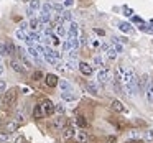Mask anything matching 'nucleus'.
<instances>
[{
  "label": "nucleus",
  "mask_w": 153,
  "mask_h": 143,
  "mask_svg": "<svg viewBox=\"0 0 153 143\" xmlns=\"http://www.w3.org/2000/svg\"><path fill=\"white\" fill-rule=\"evenodd\" d=\"M5 89H7V84H5V81H0V94H4Z\"/></svg>",
  "instance_id": "obj_38"
},
{
  "label": "nucleus",
  "mask_w": 153,
  "mask_h": 143,
  "mask_svg": "<svg viewBox=\"0 0 153 143\" xmlns=\"http://www.w3.org/2000/svg\"><path fill=\"white\" fill-rule=\"evenodd\" d=\"M123 12H125L127 17H132V15H133V10H132V8H127V7H125V10H123Z\"/></svg>",
  "instance_id": "obj_42"
},
{
  "label": "nucleus",
  "mask_w": 153,
  "mask_h": 143,
  "mask_svg": "<svg viewBox=\"0 0 153 143\" xmlns=\"http://www.w3.org/2000/svg\"><path fill=\"white\" fill-rule=\"evenodd\" d=\"M22 122H23V113L18 112V113H17V120H15V123H22Z\"/></svg>",
  "instance_id": "obj_39"
},
{
  "label": "nucleus",
  "mask_w": 153,
  "mask_h": 143,
  "mask_svg": "<svg viewBox=\"0 0 153 143\" xmlns=\"http://www.w3.org/2000/svg\"><path fill=\"white\" fill-rule=\"evenodd\" d=\"M69 59H73V61H76V59H77V53H76V50H71V51H69Z\"/></svg>",
  "instance_id": "obj_36"
},
{
  "label": "nucleus",
  "mask_w": 153,
  "mask_h": 143,
  "mask_svg": "<svg viewBox=\"0 0 153 143\" xmlns=\"http://www.w3.org/2000/svg\"><path fill=\"white\" fill-rule=\"evenodd\" d=\"M43 109H41V104H38V105H35V109H33V117L36 120H40V119H43Z\"/></svg>",
  "instance_id": "obj_11"
},
{
  "label": "nucleus",
  "mask_w": 153,
  "mask_h": 143,
  "mask_svg": "<svg viewBox=\"0 0 153 143\" xmlns=\"http://www.w3.org/2000/svg\"><path fill=\"white\" fill-rule=\"evenodd\" d=\"M41 77H43V73H41V71H35V73L31 74V79L33 81H40Z\"/></svg>",
  "instance_id": "obj_27"
},
{
  "label": "nucleus",
  "mask_w": 153,
  "mask_h": 143,
  "mask_svg": "<svg viewBox=\"0 0 153 143\" xmlns=\"http://www.w3.org/2000/svg\"><path fill=\"white\" fill-rule=\"evenodd\" d=\"M77 31H79V28H77V23L71 21V23H69V36H76Z\"/></svg>",
  "instance_id": "obj_14"
},
{
  "label": "nucleus",
  "mask_w": 153,
  "mask_h": 143,
  "mask_svg": "<svg viewBox=\"0 0 153 143\" xmlns=\"http://www.w3.org/2000/svg\"><path fill=\"white\" fill-rule=\"evenodd\" d=\"M132 20H133V21H137V23H143V21H142V18H140V17H133Z\"/></svg>",
  "instance_id": "obj_46"
},
{
  "label": "nucleus",
  "mask_w": 153,
  "mask_h": 143,
  "mask_svg": "<svg viewBox=\"0 0 153 143\" xmlns=\"http://www.w3.org/2000/svg\"><path fill=\"white\" fill-rule=\"evenodd\" d=\"M4 73V66H2V63H0V74Z\"/></svg>",
  "instance_id": "obj_50"
},
{
  "label": "nucleus",
  "mask_w": 153,
  "mask_h": 143,
  "mask_svg": "<svg viewBox=\"0 0 153 143\" xmlns=\"http://www.w3.org/2000/svg\"><path fill=\"white\" fill-rule=\"evenodd\" d=\"M10 64H12V69H13V71H17V73H20V74H23V73H25V67L20 64V61L12 59V63H10Z\"/></svg>",
  "instance_id": "obj_8"
},
{
  "label": "nucleus",
  "mask_w": 153,
  "mask_h": 143,
  "mask_svg": "<svg viewBox=\"0 0 153 143\" xmlns=\"http://www.w3.org/2000/svg\"><path fill=\"white\" fill-rule=\"evenodd\" d=\"M64 110H66V109H64V105H63V104H56V105H54V112H58L59 115H63V113H64Z\"/></svg>",
  "instance_id": "obj_26"
},
{
  "label": "nucleus",
  "mask_w": 153,
  "mask_h": 143,
  "mask_svg": "<svg viewBox=\"0 0 153 143\" xmlns=\"http://www.w3.org/2000/svg\"><path fill=\"white\" fill-rule=\"evenodd\" d=\"M74 133H76V130H74L73 125H68L63 128V136L64 138H71V136H74Z\"/></svg>",
  "instance_id": "obj_7"
},
{
  "label": "nucleus",
  "mask_w": 153,
  "mask_h": 143,
  "mask_svg": "<svg viewBox=\"0 0 153 143\" xmlns=\"http://www.w3.org/2000/svg\"><path fill=\"white\" fill-rule=\"evenodd\" d=\"M20 30H27V23H25V21H22V23H20Z\"/></svg>",
  "instance_id": "obj_48"
},
{
  "label": "nucleus",
  "mask_w": 153,
  "mask_h": 143,
  "mask_svg": "<svg viewBox=\"0 0 153 143\" xmlns=\"http://www.w3.org/2000/svg\"><path fill=\"white\" fill-rule=\"evenodd\" d=\"M77 67H79V71L84 74V76H91V74H92V71H94L92 66H91V64H87V63H79V66H77Z\"/></svg>",
  "instance_id": "obj_5"
},
{
  "label": "nucleus",
  "mask_w": 153,
  "mask_h": 143,
  "mask_svg": "<svg viewBox=\"0 0 153 143\" xmlns=\"http://www.w3.org/2000/svg\"><path fill=\"white\" fill-rule=\"evenodd\" d=\"M45 54V59H46L48 61V63H51V64H56V58H53V56H51V54H48V53H43Z\"/></svg>",
  "instance_id": "obj_28"
},
{
  "label": "nucleus",
  "mask_w": 153,
  "mask_h": 143,
  "mask_svg": "<svg viewBox=\"0 0 153 143\" xmlns=\"http://www.w3.org/2000/svg\"><path fill=\"white\" fill-rule=\"evenodd\" d=\"M112 109L115 110V112H120V113H123L125 112V107H123V104L120 102V100H112Z\"/></svg>",
  "instance_id": "obj_9"
},
{
  "label": "nucleus",
  "mask_w": 153,
  "mask_h": 143,
  "mask_svg": "<svg viewBox=\"0 0 153 143\" xmlns=\"http://www.w3.org/2000/svg\"><path fill=\"white\" fill-rule=\"evenodd\" d=\"M7 44V50H8V54H15V51H17V48L13 46L12 43H5Z\"/></svg>",
  "instance_id": "obj_35"
},
{
  "label": "nucleus",
  "mask_w": 153,
  "mask_h": 143,
  "mask_svg": "<svg viewBox=\"0 0 153 143\" xmlns=\"http://www.w3.org/2000/svg\"><path fill=\"white\" fill-rule=\"evenodd\" d=\"M0 56H8V50H7V44L0 41Z\"/></svg>",
  "instance_id": "obj_21"
},
{
  "label": "nucleus",
  "mask_w": 153,
  "mask_h": 143,
  "mask_svg": "<svg viewBox=\"0 0 153 143\" xmlns=\"http://www.w3.org/2000/svg\"><path fill=\"white\" fill-rule=\"evenodd\" d=\"M66 66L69 67V69H74V67H76V63H73V59H69V61L66 63Z\"/></svg>",
  "instance_id": "obj_41"
},
{
  "label": "nucleus",
  "mask_w": 153,
  "mask_h": 143,
  "mask_svg": "<svg viewBox=\"0 0 153 143\" xmlns=\"http://www.w3.org/2000/svg\"><path fill=\"white\" fill-rule=\"evenodd\" d=\"M68 43H69L71 50H76L77 46H79V41H77L76 36H69V40H68Z\"/></svg>",
  "instance_id": "obj_17"
},
{
  "label": "nucleus",
  "mask_w": 153,
  "mask_h": 143,
  "mask_svg": "<svg viewBox=\"0 0 153 143\" xmlns=\"http://www.w3.org/2000/svg\"><path fill=\"white\" fill-rule=\"evenodd\" d=\"M17 127H18V123H15V122L8 123V125H7V133H13L15 130H17Z\"/></svg>",
  "instance_id": "obj_24"
},
{
  "label": "nucleus",
  "mask_w": 153,
  "mask_h": 143,
  "mask_svg": "<svg viewBox=\"0 0 153 143\" xmlns=\"http://www.w3.org/2000/svg\"><path fill=\"white\" fill-rule=\"evenodd\" d=\"M109 142L110 143H115V136H109Z\"/></svg>",
  "instance_id": "obj_49"
},
{
  "label": "nucleus",
  "mask_w": 153,
  "mask_h": 143,
  "mask_svg": "<svg viewBox=\"0 0 153 143\" xmlns=\"http://www.w3.org/2000/svg\"><path fill=\"white\" fill-rule=\"evenodd\" d=\"M17 100V89H10V90H5L4 97H2V105L4 107H12Z\"/></svg>",
  "instance_id": "obj_1"
},
{
  "label": "nucleus",
  "mask_w": 153,
  "mask_h": 143,
  "mask_svg": "<svg viewBox=\"0 0 153 143\" xmlns=\"http://www.w3.org/2000/svg\"><path fill=\"white\" fill-rule=\"evenodd\" d=\"M119 28H120V31H123V33H133V28H132V25L130 23H127V21H120L119 23Z\"/></svg>",
  "instance_id": "obj_6"
},
{
  "label": "nucleus",
  "mask_w": 153,
  "mask_h": 143,
  "mask_svg": "<svg viewBox=\"0 0 153 143\" xmlns=\"http://www.w3.org/2000/svg\"><path fill=\"white\" fill-rule=\"evenodd\" d=\"M97 81H99L100 84H105L109 82V81H112V73H110L109 69H99V73H97Z\"/></svg>",
  "instance_id": "obj_2"
},
{
  "label": "nucleus",
  "mask_w": 153,
  "mask_h": 143,
  "mask_svg": "<svg viewBox=\"0 0 153 143\" xmlns=\"http://www.w3.org/2000/svg\"><path fill=\"white\" fill-rule=\"evenodd\" d=\"M41 8H43V10H41V13H51V8H53V5H51V4H45Z\"/></svg>",
  "instance_id": "obj_29"
},
{
  "label": "nucleus",
  "mask_w": 153,
  "mask_h": 143,
  "mask_svg": "<svg viewBox=\"0 0 153 143\" xmlns=\"http://www.w3.org/2000/svg\"><path fill=\"white\" fill-rule=\"evenodd\" d=\"M140 136V133L137 132V130H132V132H130V138H138Z\"/></svg>",
  "instance_id": "obj_40"
},
{
  "label": "nucleus",
  "mask_w": 153,
  "mask_h": 143,
  "mask_svg": "<svg viewBox=\"0 0 153 143\" xmlns=\"http://www.w3.org/2000/svg\"><path fill=\"white\" fill-rule=\"evenodd\" d=\"M15 35H17V38H18V40H27V35H25V31L23 30H17V33H15Z\"/></svg>",
  "instance_id": "obj_30"
},
{
  "label": "nucleus",
  "mask_w": 153,
  "mask_h": 143,
  "mask_svg": "<svg viewBox=\"0 0 153 143\" xmlns=\"http://www.w3.org/2000/svg\"><path fill=\"white\" fill-rule=\"evenodd\" d=\"M76 123L81 127V128H86V127H87V120H86V117H82V115L76 117Z\"/></svg>",
  "instance_id": "obj_15"
},
{
  "label": "nucleus",
  "mask_w": 153,
  "mask_h": 143,
  "mask_svg": "<svg viewBox=\"0 0 153 143\" xmlns=\"http://www.w3.org/2000/svg\"><path fill=\"white\" fill-rule=\"evenodd\" d=\"M86 89L89 90L92 96H97V94H99V89H97V86H96V84H92V82H87V84H86Z\"/></svg>",
  "instance_id": "obj_13"
},
{
  "label": "nucleus",
  "mask_w": 153,
  "mask_h": 143,
  "mask_svg": "<svg viewBox=\"0 0 153 143\" xmlns=\"http://www.w3.org/2000/svg\"><path fill=\"white\" fill-rule=\"evenodd\" d=\"M27 15H28L30 18H33V17H35V10H31V8H28V10H27Z\"/></svg>",
  "instance_id": "obj_43"
},
{
  "label": "nucleus",
  "mask_w": 153,
  "mask_h": 143,
  "mask_svg": "<svg viewBox=\"0 0 153 143\" xmlns=\"http://www.w3.org/2000/svg\"><path fill=\"white\" fill-rule=\"evenodd\" d=\"M94 64H96V66H99V67H102L104 66V59L100 56H96V58H94Z\"/></svg>",
  "instance_id": "obj_31"
},
{
  "label": "nucleus",
  "mask_w": 153,
  "mask_h": 143,
  "mask_svg": "<svg viewBox=\"0 0 153 143\" xmlns=\"http://www.w3.org/2000/svg\"><path fill=\"white\" fill-rule=\"evenodd\" d=\"M45 82L48 87H56L58 86V76L56 74H46L45 76Z\"/></svg>",
  "instance_id": "obj_4"
},
{
  "label": "nucleus",
  "mask_w": 153,
  "mask_h": 143,
  "mask_svg": "<svg viewBox=\"0 0 153 143\" xmlns=\"http://www.w3.org/2000/svg\"><path fill=\"white\" fill-rule=\"evenodd\" d=\"M150 25H152V27H153V20H150Z\"/></svg>",
  "instance_id": "obj_51"
},
{
  "label": "nucleus",
  "mask_w": 153,
  "mask_h": 143,
  "mask_svg": "<svg viewBox=\"0 0 153 143\" xmlns=\"http://www.w3.org/2000/svg\"><path fill=\"white\" fill-rule=\"evenodd\" d=\"M73 4H74L73 0H66V2H64V5H66V7H71Z\"/></svg>",
  "instance_id": "obj_47"
},
{
  "label": "nucleus",
  "mask_w": 153,
  "mask_h": 143,
  "mask_svg": "<svg viewBox=\"0 0 153 143\" xmlns=\"http://www.w3.org/2000/svg\"><path fill=\"white\" fill-rule=\"evenodd\" d=\"M114 50H115V53H122L123 51V46L120 43H117V41H114Z\"/></svg>",
  "instance_id": "obj_33"
},
{
  "label": "nucleus",
  "mask_w": 153,
  "mask_h": 143,
  "mask_svg": "<svg viewBox=\"0 0 153 143\" xmlns=\"http://www.w3.org/2000/svg\"><path fill=\"white\" fill-rule=\"evenodd\" d=\"M20 58H22V63H23L27 67H30V66H31V61L27 58V54H23V56H20Z\"/></svg>",
  "instance_id": "obj_34"
},
{
  "label": "nucleus",
  "mask_w": 153,
  "mask_h": 143,
  "mask_svg": "<svg viewBox=\"0 0 153 143\" xmlns=\"http://www.w3.org/2000/svg\"><path fill=\"white\" fill-rule=\"evenodd\" d=\"M63 125H64V122H63V119H61V117L54 119V122H53V128L54 130H61V128H63Z\"/></svg>",
  "instance_id": "obj_16"
},
{
  "label": "nucleus",
  "mask_w": 153,
  "mask_h": 143,
  "mask_svg": "<svg viewBox=\"0 0 153 143\" xmlns=\"http://www.w3.org/2000/svg\"><path fill=\"white\" fill-rule=\"evenodd\" d=\"M58 86L61 87V90H71V84L69 82H66V81H58Z\"/></svg>",
  "instance_id": "obj_18"
},
{
  "label": "nucleus",
  "mask_w": 153,
  "mask_h": 143,
  "mask_svg": "<svg viewBox=\"0 0 153 143\" xmlns=\"http://www.w3.org/2000/svg\"><path fill=\"white\" fill-rule=\"evenodd\" d=\"M86 138H87V136H86V133H84V132L77 133V140H79V142H86Z\"/></svg>",
  "instance_id": "obj_37"
},
{
  "label": "nucleus",
  "mask_w": 153,
  "mask_h": 143,
  "mask_svg": "<svg viewBox=\"0 0 153 143\" xmlns=\"http://www.w3.org/2000/svg\"><path fill=\"white\" fill-rule=\"evenodd\" d=\"M28 53H30V54H31V56H33L36 61H40V53L36 51V48H35V46H30V50H28Z\"/></svg>",
  "instance_id": "obj_20"
},
{
  "label": "nucleus",
  "mask_w": 153,
  "mask_h": 143,
  "mask_svg": "<svg viewBox=\"0 0 153 143\" xmlns=\"http://www.w3.org/2000/svg\"><path fill=\"white\" fill-rule=\"evenodd\" d=\"M56 33L59 35V36H63V35H66V28L63 27V21H61V23L56 27Z\"/></svg>",
  "instance_id": "obj_23"
},
{
  "label": "nucleus",
  "mask_w": 153,
  "mask_h": 143,
  "mask_svg": "<svg viewBox=\"0 0 153 143\" xmlns=\"http://www.w3.org/2000/svg\"><path fill=\"white\" fill-rule=\"evenodd\" d=\"M115 56H117L115 50H114V48H107V59L114 61V59H115Z\"/></svg>",
  "instance_id": "obj_19"
},
{
  "label": "nucleus",
  "mask_w": 153,
  "mask_h": 143,
  "mask_svg": "<svg viewBox=\"0 0 153 143\" xmlns=\"http://www.w3.org/2000/svg\"><path fill=\"white\" fill-rule=\"evenodd\" d=\"M40 7H41L40 0H31V2H30V8H31V10H35V12H36Z\"/></svg>",
  "instance_id": "obj_22"
},
{
  "label": "nucleus",
  "mask_w": 153,
  "mask_h": 143,
  "mask_svg": "<svg viewBox=\"0 0 153 143\" xmlns=\"http://www.w3.org/2000/svg\"><path fill=\"white\" fill-rule=\"evenodd\" d=\"M94 31H96L97 35H100V36H104V35H105V31H104V30H100V28H96Z\"/></svg>",
  "instance_id": "obj_44"
},
{
  "label": "nucleus",
  "mask_w": 153,
  "mask_h": 143,
  "mask_svg": "<svg viewBox=\"0 0 153 143\" xmlns=\"http://www.w3.org/2000/svg\"><path fill=\"white\" fill-rule=\"evenodd\" d=\"M146 99H148L150 104H153V84L152 82L146 84Z\"/></svg>",
  "instance_id": "obj_12"
},
{
  "label": "nucleus",
  "mask_w": 153,
  "mask_h": 143,
  "mask_svg": "<svg viewBox=\"0 0 153 143\" xmlns=\"http://www.w3.org/2000/svg\"><path fill=\"white\" fill-rule=\"evenodd\" d=\"M38 27H40V20H36V18H31V20H30V28H31V30H36Z\"/></svg>",
  "instance_id": "obj_25"
},
{
  "label": "nucleus",
  "mask_w": 153,
  "mask_h": 143,
  "mask_svg": "<svg viewBox=\"0 0 153 143\" xmlns=\"http://www.w3.org/2000/svg\"><path fill=\"white\" fill-rule=\"evenodd\" d=\"M145 140L146 142H153V130H146V133H145Z\"/></svg>",
  "instance_id": "obj_32"
},
{
  "label": "nucleus",
  "mask_w": 153,
  "mask_h": 143,
  "mask_svg": "<svg viewBox=\"0 0 153 143\" xmlns=\"http://www.w3.org/2000/svg\"><path fill=\"white\" fill-rule=\"evenodd\" d=\"M41 109H43L45 115H51V113L54 112V104L51 102L50 99H46V100H43V104H41Z\"/></svg>",
  "instance_id": "obj_3"
},
{
  "label": "nucleus",
  "mask_w": 153,
  "mask_h": 143,
  "mask_svg": "<svg viewBox=\"0 0 153 143\" xmlns=\"http://www.w3.org/2000/svg\"><path fill=\"white\" fill-rule=\"evenodd\" d=\"M61 99H63V100H68V102H73V100L77 99V97L74 96L73 92H69V90H64V92H61Z\"/></svg>",
  "instance_id": "obj_10"
},
{
  "label": "nucleus",
  "mask_w": 153,
  "mask_h": 143,
  "mask_svg": "<svg viewBox=\"0 0 153 143\" xmlns=\"http://www.w3.org/2000/svg\"><path fill=\"white\" fill-rule=\"evenodd\" d=\"M63 50H64V51L71 50V46H69V43H68V41H64V44H63Z\"/></svg>",
  "instance_id": "obj_45"
}]
</instances>
